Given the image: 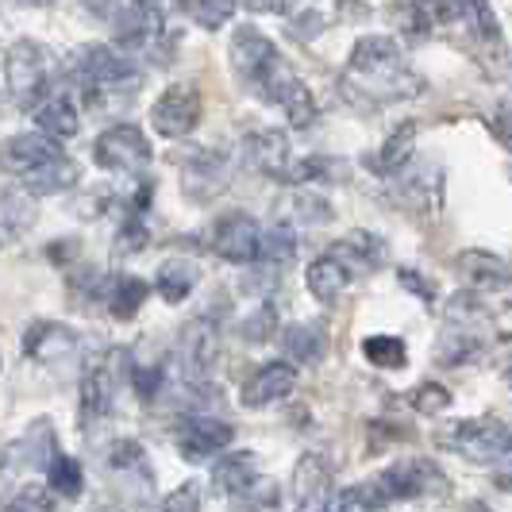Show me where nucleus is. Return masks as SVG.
Returning a JSON list of instances; mask_svg holds the SVG:
<instances>
[{"instance_id": "bb28decb", "label": "nucleus", "mask_w": 512, "mask_h": 512, "mask_svg": "<svg viewBox=\"0 0 512 512\" xmlns=\"http://www.w3.org/2000/svg\"><path fill=\"white\" fill-rule=\"evenodd\" d=\"M282 343H285V359L297 362V366L320 362L324 359V347H328V339H324V332L316 324H289Z\"/></svg>"}, {"instance_id": "7c9ffc66", "label": "nucleus", "mask_w": 512, "mask_h": 512, "mask_svg": "<svg viewBox=\"0 0 512 512\" xmlns=\"http://www.w3.org/2000/svg\"><path fill=\"white\" fill-rule=\"evenodd\" d=\"M362 359L378 370H401L409 366V347L397 335H366L362 339Z\"/></svg>"}, {"instance_id": "c03bdc74", "label": "nucleus", "mask_w": 512, "mask_h": 512, "mask_svg": "<svg viewBox=\"0 0 512 512\" xmlns=\"http://www.w3.org/2000/svg\"><path fill=\"white\" fill-rule=\"evenodd\" d=\"M112 466H120V470H131V466H139L143 462V447L135 443V439H124V443H112V455H108Z\"/></svg>"}, {"instance_id": "f704fd0d", "label": "nucleus", "mask_w": 512, "mask_h": 512, "mask_svg": "<svg viewBox=\"0 0 512 512\" xmlns=\"http://www.w3.org/2000/svg\"><path fill=\"white\" fill-rule=\"evenodd\" d=\"M409 405L420 412V416H439V412L451 409V393H447V385H439V382H420L409 393Z\"/></svg>"}, {"instance_id": "412c9836", "label": "nucleus", "mask_w": 512, "mask_h": 512, "mask_svg": "<svg viewBox=\"0 0 512 512\" xmlns=\"http://www.w3.org/2000/svg\"><path fill=\"white\" fill-rule=\"evenodd\" d=\"M201 282V266L193 262V258H166L162 266H158V274H154V293L166 301V305H181L193 289Z\"/></svg>"}, {"instance_id": "8fccbe9b", "label": "nucleus", "mask_w": 512, "mask_h": 512, "mask_svg": "<svg viewBox=\"0 0 512 512\" xmlns=\"http://www.w3.org/2000/svg\"><path fill=\"white\" fill-rule=\"evenodd\" d=\"M131 4H135V8H143V12H154V16H162V20H166V16L178 8L181 0H131Z\"/></svg>"}, {"instance_id": "6ab92c4d", "label": "nucleus", "mask_w": 512, "mask_h": 512, "mask_svg": "<svg viewBox=\"0 0 512 512\" xmlns=\"http://www.w3.org/2000/svg\"><path fill=\"white\" fill-rule=\"evenodd\" d=\"M77 335L66 324H54V320H35L24 332V355L39 362H58L66 355H74Z\"/></svg>"}, {"instance_id": "4be33fe9", "label": "nucleus", "mask_w": 512, "mask_h": 512, "mask_svg": "<svg viewBox=\"0 0 512 512\" xmlns=\"http://www.w3.org/2000/svg\"><path fill=\"white\" fill-rule=\"evenodd\" d=\"M101 301H108V312L116 320H135L139 308L151 301V285L143 282V278H135V274H112L104 282Z\"/></svg>"}, {"instance_id": "58836bf2", "label": "nucleus", "mask_w": 512, "mask_h": 512, "mask_svg": "<svg viewBox=\"0 0 512 512\" xmlns=\"http://www.w3.org/2000/svg\"><path fill=\"white\" fill-rule=\"evenodd\" d=\"M455 4H459L462 20H470L482 39H497V16H493L489 0H455Z\"/></svg>"}, {"instance_id": "1a4fd4ad", "label": "nucleus", "mask_w": 512, "mask_h": 512, "mask_svg": "<svg viewBox=\"0 0 512 512\" xmlns=\"http://www.w3.org/2000/svg\"><path fill=\"white\" fill-rule=\"evenodd\" d=\"M258 231L262 228L255 224V216H247V212H224L212 224L208 251L216 258H224V262H231V266H247V262H255Z\"/></svg>"}, {"instance_id": "ea45409f", "label": "nucleus", "mask_w": 512, "mask_h": 512, "mask_svg": "<svg viewBox=\"0 0 512 512\" xmlns=\"http://www.w3.org/2000/svg\"><path fill=\"white\" fill-rule=\"evenodd\" d=\"M8 512H62V497L43 486H31L8 505Z\"/></svg>"}, {"instance_id": "423d86ee", "label": "nucleus", "mask_w": 512, "mask_h": 512, "mask_svg": "<svg viewBox=\"0 0 512 512\" xmlns=\"http://www.w3.org/2000/svg\"><path fill=\"white\" fill-rule=\"evenodd\" d=\"M378 493L385 497V505L393 501H412V497H428V493H443L447 478L439 474L436 462L428 459H401L393 466H385L378 478H370Z\"/></svg>"}, {"instance_id": "39448f33", "label": "nucleus", "mask_w": 512, "mask_h": 512, "mask_svg": "<svg viewBox=\"0 0 512 512\" xmlns=\"http://www.w3.org/2000/svg\"><path fill=\"white\" fill-rule=\"evenodd\" d=\"M228 58H231V70L243 85L258 89L266 77L274 74V66L282 62V54L274 47V39H266L258 27L243 24L231 31V43H228Z\"/></svg>"}, {"instance_id": "ddd939ff", "label": "nucleus", "mask_w": 512, "mask_h": 512, "mask_svg": "<svg viewBox=\"0 0 512 512\" xmlns=\"http://www.w3.org/2000/svg\"><path fill=\"white\" fill-rule=\"evenodd\" d=\"M208 486L216 497H243L258 486V459L255 451H235V455H220L212 462Z\"/></svg>"}, {"instance_id": "a19ab883", "label": "nucleus", "mask_w": 512, "mask_h": 512, "mask_svg": "<svg viewBox=\"0 0 512 512\" xmlns=\"http://www.w3.org/2000/svg\"><path fill=\"white\" fill-rule=\"evenodd\" d=\"M293 208H297V220H305V224H328L332 220V208L324 197H312V193H297L293 197Z\"/></svg>"}, {"instance_id": "a211bd4d", "label": "nucleus", "mask_w": 512, "mask_h": 512, "mask_svg": "<svg viewBox=\"0 0 512 512\" xmlns=\"http://www.w3.org/2000/svg\"><path fill=\"white\" fill-rule=\"evenodd\" d=\"M328 255L339 258L351 278H355V274H370V270H378L385 262V239L374 235V231H351L347 239L335 243Z\"/></svg>"}, {"instance_id": "6e6552de", "label": "nucleus", "mask_w": 512, "mask_h": 512, "mask_svg": "<svg viewBox=\"0 0 512 512\" xmlns=\"http://www.w3.org/2000/svg\"><path fill=\"white\" fill-rule=\"evenodd\" d=\"M201 124V93L197 85L181 81V85H170L151 108V128L162 135V139H185L193 135Z\"/></svg>"}, {"instance_id": "09e8293b", "label": "nucleus", "mask_w": 512, "mask_h": 512, "mask_svg": "<svg viewBox=\"0 0 512 512\" xmlns=\"http://www.w3.org/2000/svg\"><path fill=\"white\" fill-rule=\"evenodd\" d=\"M297 512H332V489H320V493L297 497Z\"/></svg>"}, {"instance_id": "c9c22d12", "label": "nucleus", "mask_w": 512, "mask_h": 512, "mask_svg": "<svg viewBox=\"0 0 512 512\" xmlns=\"http://www.w3.org/2000/svg\"><path fill=\"white\" fill-rule=\"evenodd\" d=\"M278 328V308L270 305V301H262V305L243 320V328H239V335L247 339V343H266L270 339V332Z\"/></svg>"}, {"instance_id": "4468645a", "label": "nucleus", "mask_w": 512, "mask_h": 512, "mask_svg": "<svg viewBox=\"0 0 512 512\" xmlns=\"http://www.w3.org/2000/svg\"><path fill=\"white\" fill-rule=\"evenodd\" d=\"M293 389H297V370L289 362H266L255 378L243 385L239 401H243V409H266L274 401H285Z\"/></svg>"}, {"instance_id": "72a5a7b5", "label": "nucleus", "mask_w": 512, "mask_h": 512, "mask_svg": "<svg viewBox=\"0 0 512 512\" xmlns=\"http://www.w3.org/2000/svg\"><path fill=\"white\" fill-rule=\"evenodd\" d=\"M4 224H8V231H27L31 224H35V197L31 193H24V189H8L4 193Z\"/></svg>"}, {"instance_id": "473e14b6", "label": "nucleus", "mask_w": 512, "mask_h": 512, "mask_svg": "<svg viewBox=\"0 0 512 512\" xmlns=\"http://www.w3.org/2000/svg\"><path fill=\"white\" fill-rule=\"evenodd\" d=\"M239 0H189V16L193 24L205 27V31H220L224 24H231Z\"/></svg>"}, {"instance_id": "2eb2a0df", "label": "nucleus", "mask_w": 512, "mask_h": 512, "mask_svg": "<svg viewBox=\"0 0 512 512\" xmlns=\"http://www.w3.org/2000/svg\"><path fill=\"white\" fill-rule=\"evenodd\" d=\"M455 274L470 293H497L509 285V262L489 251H462L455 258Z\"/></svg>"}, {"instance_id": "dca6fc26", "label": "nucleus", "mask_w": 512, "mask_h": 512, "mask_svg": "<svg viewBox=\"0 0 512 512\" xmlns=\"http://www.w3.org/2000/svg\"><path fill=\"white\" fill-rule=\"evenodd\" d=\"M243 162L251 170H258V174H266V178H282L285 166H289V139H285V131H274V128L251 131L243 139Z\"/></svg>"}, {"instance_id": "e433bc0d", "label": "nucleus", "mask_w": 512, "mask_h": 512, "mask_svg": "<svg viewBox=\"0 0 512 512\" xmlns=\"http://www.w3.org/2000/svg\"><path fill=\"white\" fill-rule=\"evenodd\" d=\"M147 243H151V228L143 224V216L131 212L128 220L120 224V231H116V255H135V251H143Z\"/></svg>"}, {"instance_id": "de8ad7c7", "label": "nucleus", "mask_w": 512, "mask_h": 512, "mask_svg": "<svg viewBox=\"0 0 512 512\" xmlns=\"http://www.w3.org/2000/svg\"><path fill=\"white\" fill-rule=\"evenodd\" d=\"M247 12H258V16H285L293 8V0H243Z\"/></svg>"}, {"instance_id": "a18cd8bd", "label": "nucleus", "mask_w": 512, "mask_h": 512, "mask_svg": "<svg viewBox=\"0 0 512 512\" xmlns=\"http://www.w3.org/2000/svg\"><path fill=\"white\" fill-rule=\"evenodd\" d=\"M397 278H401V285H409L416 297L436 301V282H432V278H416V270H409V266H401V270H397Z\"/></svg>"}, {"instance_id": "5701e85b", "label": "nucleus", "mask_w": 512, "mask_h": 512, "mask_svg": "<svg viewBox=\"0 0 512 512\" xmlns=\"http://www.w3.org/2000/svg\"><path fill=\"white\" fill-rule=\"evenodd\" d=\"M74 185H77V166L66 154H58L51 162L27 170L24 181H20V189L31 193L35 201H39V197H54V193H66V189H74Z\"/></svg>"}, {"instance_id": "f8f14e48", "label": "nucleus", "mask_w": 512, "mask_h": 512, "mask_svg": "<svg viewBox=\"0 0 512 512\" xmlns=\"http://www.w3.org/2000/svg\"><path fill=\"white\" fill-rule=\"evenodd\" d=\"M58 154H62L58 139L43 135V131H24V135L4 139V147H0V166H4L8 174H27V170L51 162Z\"/></svg>"}, {"instance_id": "20e7f679", "label": "nucleus", "mask_w": 512, "mask_h": 512, "mask_svg": "<svg viewBox=\"0 0 512 512\" xmlns=\"http://www.w3.org/2000/svg\"><path fill=\"white\" fill-rule=\"evenodd\" d=\"M439 443L470 462H501L509 455V428L505 420H493V416L459 420L447 432H439Z\"/></svg>"}, {"instance_id": "79ce46f5", "label": "nucleus", "mask_w": 512, "mask_h": 512, "mask_svg": "<svg viewBox=\"0 0 512 512\" xmlns=\"http://www.w3.org/2000/svg\"><path fill=\"white\" fill-rule=\"evenodd\" d=\"M131 385H135V393L143 397V401H154L158 397V389H162V366H131L128 370Z\"/></svg>"}, {"instance_id": "f03ea898", "label": "nucleus", "mask_w": 512, "mask_h": 512, "mask_svg": "<svg viewBox=\"0 0 512 512\" xmlns=\"http://www.w3.org/2000/svg\"><path fill=\"white\" fill-rule=\"evenodd\" d=\"M4 77H8V93L20 108H35L43 97H51V54L39 47L35 39H20L8 47L4 58Z\"/></svg>"}, {"instance_id": "c85d7f7f", "label": "nucleus", "mask_w": 512, "mask_h": 512, "mask_svg": "<svg viewBox=\"0 0 512 512\" xmlns=\"http://www.w3.org/2000/svg\"><path fill=\"white\" fill-rule=\"evenodd\" d=\"M412 143H416V124H401L389 139L382 143V151L374 154V170L382 178H393L405 170V162L412 158Z\"/></svg>"}, {"instance_id": "4c0bfd02", "label": "nucleus", "mask_w": 512, "mask_h": 512, "mask_svg": "<svg viewBox=\"0 0 512 512\" xmlns=\"http://www.w3.org/2000/svg\"><path fill=\"white\" fill-rule=\"evenodd\" d=\"M104 282H108V278H104L97 266H74V270H70V297H74V301H89V297L101 301Z\"/></svg>"}, {"instance_id": "9d476101", "label": "nucleus", "mask_w": 512, "mask_h": 512, "mask_svg": "<svg viewBox=\"0 0 512 512\" xmlns=\"http://www.w3.org/2000/svg\"><path fill=\"white\" fill-rule=\"evenodd\" d=\"M216 355H220V335H216V324L205 320V316L189 320V324L181 328V339H178V359H181L185 378H189V382H201L208 370H212Z\"/></svg>"}, {"instance_id": "0eeeda50", "label": "nucleus", "mask_w": 512, "mask_h": 512, "mask_svg": "<svg viewBox=\"0 0 512 512\" xmlns=\"http://www.w3.org/2000/svg\"><path fill=\"white\" fill-rule=\"evenodd\" d=\"M235 439V428L220 416H208V412H189L174 432L181 459L185 462H205L212 455H224Z\"/></svg>"}, {"instance_id": "37998d69", "label": "nucleus", "mask_w": 512, "mask_h": 512, "mask_svg": "<svg viewBox=\"0 0 512 512\" xmlns=\"http://www.w3.org/2000/svg\"><path fill=\"white\" fill-rule=\"evenodd\" d=\"M197 509H201V486L197 482H185L181 489H174L166 497V505H162V512H197Z\"/></svg>"}, {"instance_id": "b1692460", "label": "nucleus", "mask_w": 512, "mask_h": 512, "mask_svg": "<svg viewBox=\"0 0 512 512\" xmlns=\"http://www.w3.org/2000/svg\"><path fill=\"white\" fill-rule=\"evenodd\" d=\"M305 285L308 293L320 301V305H335L343 293H347V285H351V274H347V266L332 255H320L312 266H308L305 274Z\"/></svg>"}, {"instance_id": "c756f323", "label": "nucleus", "mask_w": 512, "mask_h": 512, "mask_svg": "<svg viewBox=\"0 0 512 512\" xmlns=\"http://www.w3.org/2000/svg\"><path fill=\"white\" fill-rule=\"evenodd\" d=\"M43 470H47V489L58 493V497H66V501H74L77 493H81V486H85L81 462L74 455H66V451H54Z\"/></svg>"}, {"instance_id": "cd10ccee", "label": "nucleus", "mask_w": 512, "mask_h": 512, "mask_svg": "<svg viewBox=\"0 0 512 512\" xmlns=\"http://www.w3.org/2000/svg\"><path fill=\"white\" fill-rule=\"evenodd\" d=\"M297 255V235L289 224H278V228H266L258 231V251H255V262L262 266H270V270H282L289 266Z\"/></svg>"}, {"instance_id": "7ed1b4c3", "label": "nucleus", "mask_w": 512, "mask_h": 512, "mask_svg": "<svg viewBox=\"0 0 512 512\" xmlns=\"http://www.w3.org/2000/svg\"><path fill=\"white\" fill-rule=\"evenodd\" d=\"M93 162L116 174V178H147V166H151V143L147 135L135 128V124H116L104 135H97L93 143Z\"/></svg>"}, {"instance_id": "aec40b11", "label": "nucleus", "mask_w": 512, "mask_h": 512, "mask_svg": "<svg viewBox=\"0 0 512 512\" xmlns=\"http://www.w3.org/2000/svg\"><path fill=\"white\" fill-rule=\"evenodd\" d=\"M35 112V124L43 135H51V139H74L77 131H81V112H77V104L70 93H51V97H43V101L31 108Z\"/></svg>"}, {"instance_id": "a878e982", "label": "nucleus", "mask_w": 512, "mask_h": 512, "mask_svg": "<svg viewBox=\"0 0 512 512\" xmlns=\"http://www.w3.org/2000/svg\"><path fill=\"white\" fill-rule=\"evenodd\" d=\"M270 104H278V108H282L285 120H289V128H308V124L316 120V101H312L308 85L297 74H289L282 85L274 89Z\"/></svg>"}, {"instance_id": "393cba45", "label": "nucleus", "mask_w": 512, "mask_h": 512, "mask_svg": "<svg viewBox=\"0 0 512 512\" xmlns=\"http://www.w3.org/2000/svg\"><path fill=\"white\" fill-rule=\"evenodd\" d=\"M351 178V166L343 158H328V154H312L305 162H289L285 166L282 181H293V185H339V181Z\"/></svg>"}, {"instance_id": "f257e3e1", "label": "nucleus", "mask_w": 512, "mask_h": 512, "mask_svg": "<svg viewBox=\"0 0 512 512\" xmlns=\"http://www.w3.org/2000/svg\"><path fill=\"white\" fill-rule=\"evenodd\" d=\"M343 93L359 108H378V104L416 97L420 77L409 70L405 51L393 35H366L351 51L347 74H343Z\"/></svg>"}, {"instance_id": "f3484780", "label": "nucleus", "mask_w": 512, "mask_h": 512, "mask_svg": "<svg viewBox=\"0 0 512 512\" xmlns=\"http://www.w3.org/2000/svg\"><path fill=\"white\" fill-rule=\"evenodd\" d=\"M489 339H493V332H474V328L447 324L436 343V362L439 366H470L489 351Z\"/></svg>"}, {"instance_id": "3c124183", "label": "nucleus", "mask_w": 512, "mask_h": 512, "mask_svg": "<svg viewBox=\"0 0 512 512\" xmlns=\"http://www.w3.org/2000/svg\"><path fill=\"white\" fill-rule=\"evenodd\" d=\"M27 4H51V0H27Z\"/></svg>"}, {"instance_id": "603ef678", "label": "nucleus", "mask_w": 512, "mask_h": 512, "mask_svg": "<svg viewBox=\"0 0 512 512\" xmlns=\"http://www.w3.org/2000/svg\"><path fill=\"white\" fill-rule=\"evenodd\" d=\"M0 239H4V231H0Z\"/></svg>"}, {"instance_id": "9b49d317", "label": "nucleus", "mask_w": 512, "mask_h": 512, "mask_svg": "<svg viewBox=\"0 0 512 512\" xmlns=\"http://www.w3.org/2000/svg\"><path fill=\"white\" fill-rule=\"evenodd\" d=\"M116 405V366H112V355L104 362H93L85 366L81 374V424H97L104 420Z\"/></svg>"}, {"instance_id": "2f4dec72", "label": "nucleus", "mask_w": 512, "mask_h": 512, "mask_svg": "<svg viewBox=\"0 0 512 512\" xmlns=\"http://www.w3.org/2000/svg\"><path fill=\"white\" fill-rule=\"evenodd\" d=\"M320 489H332V470L324 455H305L293 470V493L308 497V493H320Z\"/></svg>"}, {"instance_id": "49530a36", "label": "nucleus", "mask_w": 512, "mask_h": 512, "mask_svg": "<svg viewBox=\"0 0 512 512\" xmlns=\"http://www.w3.org/2000/svg\"><path fill=\"white\" fill-rule=\"evenodd\" d=\"M77 251H81V247H77V239H66V243H51V247H47V258H51L54 266H62V270H66V266H74Z\"/></svg>"}]
</instances>
